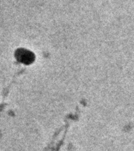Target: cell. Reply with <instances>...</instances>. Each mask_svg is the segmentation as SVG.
Instances as JSON below:
<instances>
[{
  "instance_id": "obj_1",
  "label": "cell",
  "mask_w": 134,
  "mask_h": 151,
  "mask_svg": "<svg viewBox=\"0 0 134 151\" xmlns=\"http://www.w3.org/2000/svg\"><path fill=\"white\" fill-rule=\"evenodd\" d=\"M16 58H17L19 62H22L23 64L28 65V64H31L34 61L35 56L30 50H27L24 48H21L19 49L16 52Z\"/></svg>"
}]
</instances>
